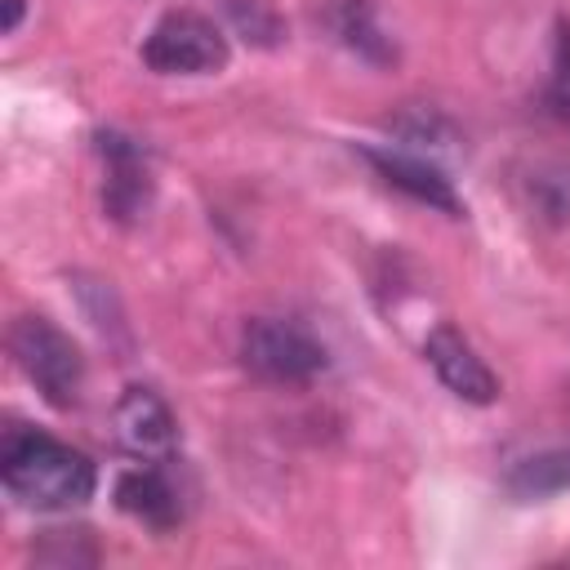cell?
Instances as JSON below:
<instances>
[{"mask_svg": "<svg viewBox=\"0 0 570 570\" xmlns=\"http://www.w3.org/2000/svg\"><path fill=\"white\" fill-rule=\"evenodd\" d=\"M0 476H4V490L22 508H36V512L80 508L98 485V472H94L89 454L53 441L45 432H31V428H9L4 432Z\"/></svg>", "mask_w": 570, "mask_h": 570, "instance_id": "1", "label": "cell"}, {"mask_svg": "<svg viewBox=\"0 0 570 570\" xmlns=\"http://www.w3.org/2000/svg\"><path fill=\"white\" fill-rule=\"evenodd\" d=\"M9 352L18 361V370L31 379V387L53 405V410H71L85 383V356L71 343V334H62L49 316H18L9 325Z\"/></svg>", "mask_w": 570, "mask_h": 570, "instance_id": "2", "label": "cell"}, {"mask_svg": "<svg viewBox=\"0 0 570 570\" xmlns=\"http://www.w3.org/2000/svg\"><path fill=\"white\" fill-rule=\"evenodd\" d=\"M240 365L263 383L298 387V383H312L330 365V356H325V343L303 321L254 316L240 330Z\"/></svg>", "mask_w": 570, "mask_h": 570, "instance_id": "3", "label": "cell"}, {"mask_svg": "<svg viewBox=\"0 0 570 570\" xmlns=\"http://www.w3.org/2000/svg\"><path fill=\"white\" fill-rule=\"evenodd\" d=\"M227 53L218 22L191 9H169L142 40V62L160 76H209L227 67Z\"/></svg>", "mask_w": 570, "mask_h": 570, "instance_id": "4", "label": "cell"}, {"mask_svg": "<svg viewBox=\"0 0 570 570\" xmlns=\"http://www.w3.org/2000/svg\"><path fill=\"white\" fill-rule=\"evenodd\" d=\"M111 432L116 445L138 463H165L178 450V419L156 387H125L111 410Z\"/></svg>", "mask_w": 570, "mask_h": 570, "instance_id": "5", "label": "cell"}, {"mask_svg": "<svg viewBox=\"0 0 570 570\" xmlns=\"http://www.w3.org/2000/svg\"><path fill=\"white\" fill-rule=\"evenodd\" d=\"M98 160H102V209L116 223H138L142 209L151 205V169L147 156L134 138L116 134V129H98L94 134Z\"/></svg>", "mask_w": 570, "mask_h": 570, "instance_id": "6", "label": "cell"}, {"mask_svg": "<svg viewBox=\"0 0 570 570\" xmlns=\"http://www.w3.org/2000/svg\"><path fill=\"white\" fill-rule=\"evenodd\" d=\"M361 156L374 165V174L387 187L405 191L410 200H419L428 209H441L450 218H463V200H459L454 183L445 178V169L436 160H428L419 151H401V147H361Z\"/></svg>", "mask_w": 570, "mask_h": 570, "instance_id": "7", "label": "cell"}, {"mask_svg": "<svg viewBox=\"0 0 570 570\" xmlns=\"http://www.w3.org/2000/svg\"><path fill=\"white\" fill-rule=\"evenodd\" d=\"M423 356L432 365V374L468 405H490L499 401V379L494 370L476 356V347L454 330V325H436L428 338H423Z\"/></svg>", "mask_w": 570, "mask_h": 570, "instance_id": "8", "label": "cell"}, {"mask_svg": "<svg viewBox=\"0 0 570 570\" xmlns=\"http://www.w3.org/2000/svg\"><path fill=\"white\" fill-rule=\"evenodd\" d=\"M116 508L147 530H174L183 521V503L174 481L160 472V463H138L116 476Z\"/></svg>", "mask_w": 570, "mask_h": 570, "instance_id": "9", "label": "cell"}, {"mask_svg": "<svg viewBox=\"0 0 570 570\" xmlns=\"http://www.w3.org/2000/svg\"><path fill=\"white\" fill-rule=\"evenodd\" d=\"M503 485L512 499H548V494L570 490V450H543V454L521 459L503 476Z\"/></svg>", "mask_w": 570, "mask_h": 570, "instance_id": "10", "label": "cell"}, {"mask_svg": "<svg viewBox=\"0 0 570 570\" xmlns=\"http://www.w3.org/2000/svg\"><path fill=\"white\" fill-rule=\"evenodd\" d=\"M334 31H338V40H343L347 49H356V53L370 58V62L396 58V49H392V45L383 40V31L374 27L370 0H338V4H334Z\"/></svg>", "mask_w": 570, "mask_h": 570, "instance_id": "11", "label": "cell"}, {"mask_svg": "<svg viewBox=\"0 0 570 570\" xmlns=\"http://www.w3.org/2000/svg\"><path fill=\"white\" fill-rule=\"evenodd\" d=\"M548 111L570 125V22H557V45H552V71H548Z\"/></svg>", "mask_w": 570, "mask_h": 570, "instance_id": "12", "label": "cell"}, {"mask_svg": "<svg viewBox=\"0 0 570 570\" xmlns=\"http://www.w3.org/2000/svg\"><path fill=\"white\" fill-rule=\"evenodd\" d=\"M4 4V36H13L22 27V13H27V0H0Z\"/></svg>", "mask_w": 570, "mask_h": 570, "instance_id": "13", "label": "cell"}]
</instances>
